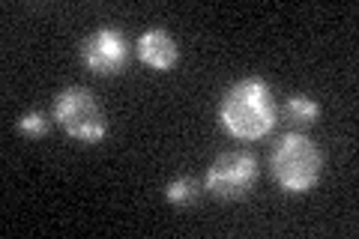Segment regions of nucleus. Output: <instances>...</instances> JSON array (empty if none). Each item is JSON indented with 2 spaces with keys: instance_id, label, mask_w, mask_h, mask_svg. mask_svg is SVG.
Masks as SVG:
<instances>
[{
  "instance_id": "obj_1",
  "label": "nucleus",
  "mask_w": 359,
  "mask_h": 239,
  "mask_svg": "<svg viewBox=\"0 0 359 239\" xmlns=\"http://www.w3.org/2000/svg\"><path fill=\"white\" fill-rule=\"evenodd\" d=\"M273 90L261 75H249L233 81L219 99V123L237 141H257L276 126Z\"/></svg>"
},
{
  "instance_id": "obj_6",
  "label": "nucleus",
  "mask_w": 359,
  "mask_h": 239,
  "mask_svg": "<svg viewBox=\"0 0 359 239\" xmlns=\"http://www.w3.org/2000/svg\"><path fill=\"white\" fill-rule=\"evenodd\" d=\"M135 54H138V60L144 66H150V69L168 72V69H174L177 60H180V45L168 30L150 27L135 39Z\"/></svg>"
},
{
  "instance_id": "obj_9",
  "label": "nucleus",
  "mask_w": 359,
  "mask_h": 239,
  "mask_svg": "<svg viewBox=\"0 0 359 239\" xmlns=\"http://www.w3.org/2000/svg\"><path fill=\"white\" fill-rule=\"evenodd\" d=\"M15 129H18V135H25V138H45V135H48V117H45L42 111H27L15 120Z\"/></svg>"
},
{
  "instance_id": "obj_8",
  "label": "nucleus",
  "mask_w": 359,
  "mask_h": 239,
  "mask_svg": "<svg viewBox=\"0 0 359 239\" xmlns=\"http://www.w3.org/2000/svg\"><path fill=\"white\" fill-rule=\"evenodd\" d=\"M198 195H201V183L195 177H177L165 186V200L174 203V207H189V203L198 200Z\"/></svg>"
},
{
  "instance_id": "obj_3",
  "label": "nucleus",
  "mask_w": 359,
  "mask_h": 239,
  "mask_svg": "<svg viewBox=\"0 0 359 239\" xmlns=\"http://www.w3.org/2000/svg\"><path fill=\"white\" fill-rule=\"evenodd\" d=\"M54 120L63 126L69 138L81 144H99L108 135L105 114L99 108L96 96L87 87H63L54 99Z\"/></svg>"
},
{
  "instance_id": "obj_2",
  "label": "nucleus",
  "mask_w": 359,
  "mask_h": 239,
  "mask_svg": "<svg viewBox=\"0 0 359 239\" xmlns=\"http://www.w3.org/2000/svg\"><path fill=\"white\" fill-rule=\"evenodd\" d=\"M269 177L287 195H306L323 177V153L306 132H287L269 150Z\"/></svg>"
},
{
  "instance_id": "obj_4",
  "label": "nucleus",
  "mask_w": 359,
  "mask_h": 239,
  "mask_svg": "<svg viewBox=\"0 0 359 239\" xmlns=\"http://www.w3.org/2000/svg\"><path fill=\"white\" fill-rule=\"evenodd\" d=\"M257 183V158L245 150L222 153L216 162L207 168L204 191L216 200H240Z\"/></svg>"
},
{
  "instance_id": "obj_5",
  "label": "nucleus",
  "mask_w": 359,
  "mask_h": 239,
  "mask_svg": "<svg viewBox=\"0 0 359 239\" xmlns=\"http://www.w3.org/2000/svg\"><path fill=\"white\" fill-rule=\"evenodd\" d=\"M78 54H81V63L93 75L108 78V75H120L126 69V63L132 57V45L126 39V33L117 27H96L81 39Z\"/></svg>"
},
{
  "instance_id": "obj_7",
  "label": "nucleus",
  "mask_w": 359,
  "mask_h": 239,
  "mask_svg": "<svg viewBox=\"0 0 359 239\" xmlns=\"http://www.w3.org/2000/svg\"><path fill=\"white\" fill-rule=\"evenodd\" d=\"M278 117H282V123H285L290 132H306L320 117V102L306 96V93H294V96L285 99V105H282V111H278Z\"/></svg>"
}]
</instances>
